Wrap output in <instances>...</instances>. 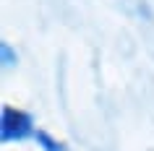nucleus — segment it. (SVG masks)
<instances>
[{
	"label": "nucleus",
	"mask_w": 154,
	"mask_h": 151,
	"mask_svg": "<svg viewBox=\"0 0 154 151\" xmlns=\"http://www.w3.org/2000/svg\"><path fill=\"white\" fill-rule=\"evenodd\" d=\"M34 135H37V128H34L32 115L5 104L0 112V138H3V143H18V141H26V138H34Z\"/></svg>",
	"instance_id": "obj_1"
},
{
	"label": "nucleus",
	"mask_w": 154,
	"mask_h": 151,
	"mask_svg": "<svg viewBox=\"0 0 154 151\" xmlns=\"http://www.w3.org/2000/svg\"><path fill=\"white\" fill-rule=\"evenodd\" d=\"M34 141H37V146H39L42 151H68L60 141H55V138H52V135H47L45 130H37Z\"/></svg>",
	"instance_id": "obj_2"
},
{
	"label": "nucleus",
	"mask_w": 154,
	"mask_h": 151,
	"mask_svg": "<svg viewBox=\"0 0 154 151\" xmlns=\"http://www.w3.org/2000/svg\"><path fill=\"white\" fill-rule=\"evenodd\" d=\"M0 63H3V68H13L18 63V55L11 50L8 42H0Z\"/></svg>",
	"instance_id": "obj_3"
}]
</instances>
